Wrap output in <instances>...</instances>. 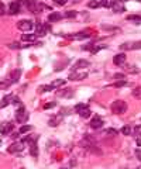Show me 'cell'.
<instances>
[{
	"instance_id": "1",
	"label": "cell",
	"mask_w": 141,
	"mask_h": 169,
	"mask_svg": "<svg viewBox=\"0 0 141 169\" xmlns=\"http://www.w3.org/2000/svg\"><path fill=\"white\" fill-rule=\"evenodd\" d=\"M21 6H26L28 11L34 13V14H38L40 11H42L44 9H50V6L44 4V3H38V1H34V0H23L20 1Z\"/></svg>"
},
{
	"instance_id": "2",
	"label": "cell",
	"mask_w": 141,
	"mask_h": 169,
	"mask_svg": "<svg viewBox=\"0 0 141 169\" xmlns=\"http://www.w3.org/2000/svg\"><path fill=\"white\" fill-rule=\"evenodd\" d=\"M110 110H111V113H114V114H123L127 111V103L123 100H116L111 103V106H110Z\"/></svg>"
},
{
	"instance_id": "3",
	"label": "cell",
	"mask_w": 141,
	"mask_h": 169,
	"mask_svg": "<svg viewBox=\"0 0 141 169\" xmlns=\"http://www.w3.org/2000/svg\"><path fill=\"white\" fill-rule=\"evenodd\" d=\"M75 111L83 118L90 117V109L88 107V104H85V103H78L75 106Z\"/></svg>"
},
{
	"instance_id": "4",
	"label": "cell",
	"mask_w": 141,
	"mask_h": 169,
	"mask_svg": "<svg viewBox=\"0 0 141 169\" xmlns=\"http://www.w3.org/2000/svg\"><path fill=\"white\" fill-rule=\"evenodd\" d=\"M17 103H20L17 96H14V95H6L1 99V101H0V109H4L9 104H17Z\"/></svg>"
},
{
	"instance_id": "5",
	"label": "cell",
	"mask_w": 141,
	"mask_h": 169,
	"mask_svg": "<svg viewBox=\"0 0 141 169\" xmlns=\"http://www.w3.org/2000/svg\"><path fill=\"white\" fill-rule=\"evenodd\" d=\"M28 120V114H27V111H26V107H24V104H20V107L17 109V111H16V121L17 123H26Z\"/></svg>"
},
{
	"instance_id": "6",
	"label": "cell",
	"mask_w": 141,
	"mask_h": 169,
	"mask_svg": "<svg viewBox=\"0 0 141 169\" xmlns=\"http://www.w3.org/2000/svg\"><path fill=\"white\" fill-rule=\"evenodd\" d=\"M17 28L20 31H24V33H28L34 28V23L31 20H20L17 23Z\"/></svg>"
},
{
	"instance_id": "7",
	"label": "cell",
	"mask_w": 141,
	"mask_h": 169,
	"mask_svg": "<svg viewBox=\"0 0 141 169\" xmlns=\"http://www.w3.org/2000/svg\"><path fill=\"white\" fill-rule=\"evenodd\" d=\"M13 130H14V124L11 121H3V123H0V133L3 135L10 134Z\"/></svg>"
},
{
	"instance_id": "8",
	"label": "cell",
	"mask_w": 141,
	"mask_h": 169,
	"mask_svg": "<svg viewBox=\"0 0 141 169\" xmlns=\"http://www.w3.org/2000/svg\"><path fill=\"white\" fill-rule=\"evenodd\" d=\"M122 51H133V50H141V41H134V42H124L120 45Z\"/></svg>"
},
{
	"instance_id": "9",
	"label": "cell",
	"mask_w": 141,
	"mask_h": 169,
	"mask_svg": "<svg viewBox=\"0 0 141 169\" xmlns=\"http://www.w3.org/2000/svg\"><path fill=\"white\" fill-rule=\"evenodd\" d=\"M24 147H26V142L21 139V141H17V142L11 144V145L9 147V152H10V154H17V152L23 151V150H24Z\"/></svg>"
},
{
	"instance_id": "10",
	"label": "cell",
	"mask_w": 141,
	"mask_h": 169,
	"mask_svg": "<svg viewBox=\"0 0 141 169\" xmlns=\"http://www.w3.org/2000/svg\"><path fill=\"white\" fill-rule=\"evenodd\" d=\"M20 76H21V69H14V70H13V72H10V75L7 76L6 82H7L9 84L16 83L18 79H20Z\"/></svg>"
},
{
	"instance_id": "11",
	"label": "cell",
	"mask_w": 141,
	"mask_h": 169,
	"mask_svg": "<svg viewBox=\"0 0 141 169\" xmlns=\"http://www.w3.org/2000/svg\"><path fill=\"white\" fill-rule=\"evenodd\" d=\"M103 124H105V121L102 120V117H99V116H95V117L90 120V128H93V130L102 128Z\"/></svg>"
},
{
	"instance_id": "12",
	"label": "cell",
	"mask_w": 141,
	"mask_h": 169,
	"mask_svg": "<svg viewBox=\"0 0 141 169\" xmlns=\"http://www.w3.org/2000/svg\"><path fill=\"white\" fill-rule=\"evenodd\" d=\"M20 9H21V3L20 1H13V3L9 4V13L10 14H17L20 11Z\"/></svg>"
},
{
	"instance_id": "13",
	"label": "cell",
	"mask_w": 141,
	"mask_h": 169,
	"mask_svg": "<svg viewBox=\"0 0 141 169\" xmlns=\"http://www.w3.org/2000/svg\"><path fill=\"white\" fill-rule=\"evenodd\" d=\"M90 66V62L86 61V59H79V61H76V64L73 65V70H76V69H82V68H89Z\"/></svg>"
},
{
	"instance_id": "14",
	"label": "cell",
	"mask_w": 141,
	"mask_h": 169,
	"mask_svg": "<svg viewBox=\"0 0 141 169\" xmlns=\"http://www.w3.org/2000/svg\"><path fill=\"white\" fill-rule=\"evenodd\" d=\"M86 78H88V73H76V72L70 73L69 76H68L69 80H83Z\"/></svg>"
},
{
	"instance_id": "15",
	"label": "cell",
	"mask_w": 141,
	"mask_h": 169,
	"mask_svg": "<svg viewBox=\"0 0 141 169\" xmlns=\"http://www.w3.org/2000/svg\"><path fill=\"white\" fill-rule=\"evenodd\" d=\"M111 9H113L114 13H123L124 10H126L123 3H119V1H111Z\"/></svg>"
},
{
	"instance_id": "16",
	"label": "cell",
	"mask_w": 141,
	"mask_h": 169,
	"mask_svg": "<svg viewBox=\"0 0 141 169\" xmlns=\"http://www.w3.org/2000/svg\"><path fill=\"white\" fill-rule=\"evenodd\" d=\"M113 62H114V65H117V66L123 65L124 62H126V54H117V55L113 58Z\"/></svg>"
},
{
	"instance_id": "17",
	"label": "cell",
	"mask_w": 141,
	"mask_h": 169,
	"mask_svg": "<svg viewBox=\"0 0 141 169\" xmlns=\"http://www.w3.org/2000/svg\"><path fill=\"white\" fill-rule=\"evenodd\" d=\"M48 30H50L48 25H45V24L42 25V24H40V23L37 24V35H40V37H41V35H45V34L48 33Z\"/></svg>"
},
{
	"instance_id": "18",
	"label": "cell",
	"mask_w": 141,
	"mask_h": 169,
	"mask_svg": "<svg viewBox=\"0 0 141 169\" xmlns=\"http://www.w3.org/2000/svg\"><path fill=\"white\" fill-rule=\"evenodd\" d=\"M37 34H23L21 35V41H26V42H34L37 40Z\"/></svg>"
},
{
	"instance_id": "19",
	"label": "cell",
	"mask_w": 141,
	"mask_h": 169,
	"mask_svg": "<svg viewBox=\"0 0 141 169\" xmlns=\"http://www.w3.org/2000/svg\"><path fill=\"white\" fill-rule=\"evenodd\" d=\"M73 89H64V90H61V92H58V96H61V97H73Z\"/></svg>"
},
{
	"instance_id": "20",
	"label": "cell",
	"mask_w": 141,
	"mask_h": 169,
	"mask_svg": "<svg viewBox=\"0 0 141 169\" xmlns=\"http://www.w3.org/2000/svg\"><path fill=\"white\" fill-rule=\"evenodd\" d=\"M70 37L75 38V40H88L89 37H90V33H88V31H82V33L73 34V35H70Z\"/></svg>"
},
{
	"instance_id": "21",
	"label": "cell",
	"mask_w": 141,
	"mask_h": 169,
	"mask_svg": "<svg viewBox=\"0 0 141 169\" xmlns=\"http://www.w3.org/2000/svg\"><path fill=\"white\" fill-rule=\"evenodd\" d=\"M31 44H20V42H11V44H9V48H11V50H20V48H27V47H30Z\"/></svg>"
},
{
	"instance_id": "22",
	"label": "cell",
	"mask_w": 141,
	"mask_h": 169,
	"mask_svg": "<svg viewBox=\"0 0 141 169\" xmlns=\"http://www.w3.org/2000/svg\"><path fill=\"white\" fill-rule=\"evenodd\" d=\"M62 18V14L61 13H51L50 16H48V21L50 23H55V21H59Z\"/></svg>"
},
{
	"instance_id": "23",
	"label": "cell",
	"mask_w": 141,
	"mask_h": 169,
	"mask_svg": "<svg viewBox=\"0 0 141 169\" xmlns=\"http://www.w3.org/2000/svg\"><path fill=\"white\" fill-rule=\"evenodd\" d=\"M31 156H34V158H37L38 156V144H37V141H31Z\"/></svg>"
},
{
	"instance_id": "24",
	"label": "cell",
	"mask_w": 141,
	"mask_h": 169,
	"mask_svg": "<svg viewBox=\"0 0 141 169\" xmlns=\"http://www.w3.org/2000/svg\"><path fill=\"white\" fill-rule=\"evenodd\" d=\"M127 20H128V21H134V23L140 24V23H141V16H140V14H130V16H127Z\"/></svg>"
},
{
	"instance_id": "25",
	"label": "cell",
	"mask_w": 141,
	"mask_h": 169,
	"mask_svg": "<svg viewBox=\"0 0 141 169\" xmlns=\"http://www.w3.org/2000/svg\"><path fill=\"white\" fill-rule=\"evenodd\" d=\"M131 95H133V97H134V99H138V100H141V86L136 87V89H133Z\"/></svg>"
},
{
	"instance_id": "26",
	"label": "cell",
	"mask_w": 141,
	"mask_h": 169,
	"mask_svg": "<svg viewBox=\"0 0 141 169\" xmlns=\"http://www.w3.org/2000/svg\"><path fill=\"white\" fill-rule=\"evenodd\" d=\"M59 123H61V117H59V116H58V117H55V116H54V117H51V118H50V121H48V124H50L51 127L58 125Z\"/></svg>"
},
{
	"instance_id": "27",
	"label": "cell",
	"mask_w": 141,
	"mask_h": 169,
	"mask_svg": "<svg viewBox=\"0 0 141 169\" xmlns=\"http://www.w3.org/2000/svg\"><path fill=\"white\" fill-rule=\"evenodd\" d=\"M102 30H106V31H117L119 27L116 25H107V24H102Z\"/></svg>"
},
{
	"instance_id": "28",
	"label": "cell",
	"mask_w": 141,
	"mask_h": 169,
	"mask_svg": "<svg viewBox=\"0 0 141 169\" xmlns=\"http://www.w3.org/2000/svg\"><path fill=\"white\" fill-rule=\"evenodd\" d=\"M30 130H33V127H31V125H21V127H20V130H18V133H20V134H27Z\"/></svg>"
},
{
	"instance_id": "29",
	"label": "cell",
	"mask_w": 141,
	"mask_h": 169,
	"mask_svg": "<svg viewBox=\"0 0 141 169\" xmlns=\"http://www.w3.org/2000/svg\"><path fill=\"white\" fill-rule=\"evenodd\" d=\"M131 130H133V128H131L130 125H123V127H122V134H124V135H130L131 133H133Z\"/></svg>"
},
{
	"instance_id": "30",
	"label": "cell",
	"mask_w": 141,
	"mask_h": 169,
	"mask_svg": "<svg viewBox=\"0 0 141 169\" xmlns=\"http://www.w3.org/2000/svg\"><path fill=\"white\" fill-rule=\"evenodd\" d=\"M100 6V1H96V0H90L88 3V7L89 9H97Z\"/></svg>"
},
{
	"instance_id": "31",
	"label": "cell",
	"mask_w": 141,
	"mask_h": 169,
	"mask_svg": "<svg viewBox=\"0 0 141 169\" xmlns=\"http://www.w3.org/2000/svg\"><path fill=\"white\" fill-rule=\"evenodd\" d=\"M51 90H54L52 84H48V86H41V87L38 89V92H40V93H42V92H51Z\"/></svg>"
},
{
	"instance_id": "32",
	"label": "cell",
	"mask_w": 141,
	"mask_h": 169,
	"mask_svg": "<svg viewBox=\"0 0 141 169\" xmlns=\"http://www.w3.org/2000/svg\"><path fill=\"white\" fill-rule=\"evenodd\" d=\"M52 107H56V103H55V101H50V103H45V104L42 106V109H44V110H48V109H52Z\"/></svg>"
},
{
	"instance_id": "33",
	"label": "cell",
	"mask_w": 141,
	"mask_h": 169,
	"mask_svg": "<svg viewBox=\"0 0 141 169\" xmlns=\"http://www.w3.org/2000/svg\"><path fill=\"white\" fill-rule=\"evenodd\" d=\"M64 83H65L64 79H56V80H54L51 84H52V87L55 89V87H58V86H61V84H64Z\"/></svg>"
},
{
	"instance_id": "34",
	"label": "cell",
	"mask_w": 141,
	"mask_h": 169,
	"mask_svg": "<svg viewBox=\"0 0 141 169\" xmlns=\"http://www.w3.org/2000/svg\"><path fill=\"white\" fill-rule=\"evenodd\" d=\"M127 82H126V80H119V82H114V83H113V86H114V87H123V86H127Z\"/></svg>"
},
{
	"instance_id": "35",
	"label": "cell",
	"mask_w": 141,
	"mask_h": 169,
	"mask_svg": "<svg viewBox=\"0 0 141 169\" xmlns=\"http://www.w3.org/2000/svg\"><path fill=\"white\" fill-rule=\"evenodd\" d=\"M65 16L68 17V18H75V17L78 16V11H75V10H70V11H66V13H65Z\"/></svg>"
},
{
	"instance_id": "36",
	"label": "cell",
	"mask_w": 141,
	"mask_h": 169,
	"mask_svg": "<svg viewBox=\"0 0 141 169\" xmlns=\"http://www.w3.org/2000/svg\"><path fill=\"white\" fill-rule=\"evenodd\" d=\"M92 48H93V42H88V44H85V45H82V50L83 51H92Z\"/></svg>"
},
{
	"instance_id": "37",
	"label": "cell",
	"mask_w": 141,
	"mask_h": 169,
	"mask_svg": "<svg viewBox=\"0 0 141 169\" xmlns=\"http://www.w3.org/2000/svg\"><path fill=\"white\" fill-rule=\"evenodd\" d=\"M6 13V6H4V3L0 0V16H3Z\"/></svg>"
},
{
	"instance_id": "38",
	"label": "cell",
	"mask_w": 141,
	"mask_h": 169,
	"mask_svg": "<svg viewBox=\"0 0 141 169\" xmlns=\"http://www.w3.org/2000/svg\"><path fill=\"white\" fill-rule=\"evenodd\" d=\"M54 1H55L56 4H59V6H64V4H65L68 0H54Z\"/></svg>"
},
{
	"instance_id": "39",
	"label": "cell",
	"mask_w": 141,
	"mask_h": 169,
	"mask_svg": "<svg viewBox=\"0 0 141 169\" xmlns=\"http://www.w3.org/2000/svg\"><path fill=\"white\" fill-rule=\"evenodd\" d=\"M124 76H126V73H117V75H114L116 79H124Z\"/></svg>"
},
{
	"instance_id": "40",
	"label": "cell",
	"mask_w": 141,
	"mask_h": 169,
	"mask_svg": "<svg viewBox=\"0 0 141 169\" xmlns=\"http://www.w3.org/2000/svg\"><path fill=\"white\" fill-rule=\"evenodd\" d=\"M107 134H113V135H116V134H117V131H116L114 128H109V130H107Z\"/></svg>"
},
{
	"instance_id": "41",
	"label": "cell",
	"mask_w": 141,
	"mask_h": 169,
	"mask_svg": "<svg viewBox=\"0 0 141 169\" xmlns=\"http://www.w3.org/2000/svg\"><path fill=\"white\" fill-rule=\"evenodd\" d=\"M136 144H137L138 147H141V134H138V137H137V139H136Z\"/></svg>"
},
{
	"instance_id": "42",
	"label": "cell",
	"mask_w": 141,
	"mask_h": 169,
	"mask_svg": "<svg viewBox=\"0 0 141 169\" xmlns=\"http://www.w3.org/2000/svg\"><path fill=\"white\" fill-rule=\"evenodd\" d=\"M69 166H70V168H73V166H76V159H70V162H69Z\"/></svg>"
},
{
	"instance_id": "43",
	"label": "cell",
	"mask_w": 141,
	"mask_h": 169,
	"mask_svg": "<svg viewBox=\"0 0 141 169\" xmlns=\"http://www.w3.org/2000/svg\"><path fill=\"white\" fill-rule=\"evenodd\" d=\"M116 1H119V3H124V1H128V0H116Z\"/></svg>"
},
{
	"instance_id": "44",
	"label": "cell",
	"mask_w": 141,
	"mask_h": 169,
	"mask_svg": "<svg viewBox=\"0 0 141 169\" xmlns=\"http://www.w3.org/2000/svg\"><path fill=\"white\" fill-rule=\"evenodd\" d=\"M105 1H110V3H111V0H105Z\"/></svg>"
}]
</instances>
